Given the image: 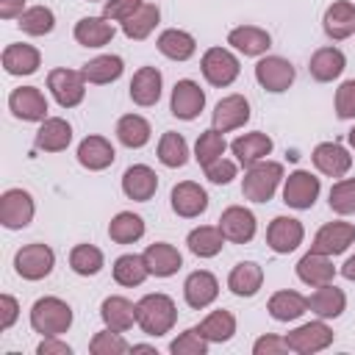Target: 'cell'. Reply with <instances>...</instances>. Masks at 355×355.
I'll list each match as a JSON object with an SVG mask.
<instances>
[{
    "label": "cell",
    "mask_w": 355,
    "mask_h": 355,
    "mask_svg": "<svg viewBox=\"0 0 355 355\" xmlns=\"http://www.w3.org/2000/svg\"><path fill=\"white\" fill-rule=\"evenodd\" d=\"M178 322V308L172 302V297L166 294H144L136 302V324L147 333V336H164L175 327Z\"/></svg>",
    "instance_id": "1"
},
{
    "label": "cell",
    "mask_w": 355,
    "mask_h": 355,
    "mask_svg": "<svg viewBox=\"0 0 355 355\" xmlns=\"http://www.w3.org/2000/svg\"><path fill=\"white\" fill-rule=\"evenodd\" d=\"M280 180H283V164L263 158V161L247 166L244 180H241V194L250 202H269L275 197Z\"/></svg>",
    "instance_id": "2"
},
{
    "label": "cell",
    "mask_w": 355,
    "mask_h": 355,
    "mask_svg": "<svg viewBox=\"0 0 355 355\" xmlns=\"http://www.w3.org/2000/svg\"><path fill=\"white\" fill-rule=\"evenodd\" d=\"M72 324V308L61 297H42L31 308V327L42 336H61Z\"/></svg>",
    "instance_id": "3"
},
{
    "label": "cell",
    "mask_w": 355,
    "mask_h": 355,
    "mask_svg": "<svg viewBox=\"0 0 355 355\" xmlns=\"http://www.w3.org/2000/svg\"><path fill=\"white\" fill-rule=\"evenodd\" d=\"M47 89L53 92L55 103L61 108H75L83 103L86 97V78L83 72L78 69H67V67H58V69H50L47 75Z\"/></svg>",
    "instance_id": "4"
},
{
    "label": "cell",
    "mask_w": 355,
    "mask_h": 355,
    "mask_svg": "<svg viewBox=\"0 0 355 355\" xmlns=\"http://www.w3.org/2000/svg\"><path fill=\"white\" fill-rule=\"evenodd\" d=\"M200 69H202V75H205V80L211 83V86H219V89H225V86H230L236 78H239V58L227 50V47H208L205 53H202V61H200Z\"/></svg>",
    "instance_id": "5"
},
{
    "label": "cell",
    "mask_w": 355,
    "mask_h": 355,
    "mask_svg": "<svg viewBox=\"0 0 355 355\" xmlns=\"http://www.w3.org/2000/svg\"><path fill=\"white\" fill-rule=\"evenodd\" d=\"M53 266H55V252L47 244H39V241L19 247L17 255H14V269L25 280H42L53 272Z\"/></svg>",
    "instance_id": "6"
},
{
    "label": "cell",
    "mask_w": 355,
    "mask_h": 355,
    "mask_svg": "<svg viewBox=\"0 0 355 355\" xmlns=\"http://www.w3.org/2000/svg\"><path fill=\"white\" fill-rule=\"evenodd\" d=\"M33 197L25 189H8L0 197V225L8 230H22L33 219Z\"/></svg>",
    "instance_id": "7"
},
{
    "label": "cell",
    "mask_w": 355,
    "mask_h": 355,
    "mask_svg": "<svg viewBox=\"0 0 355 355\" xmlns=\"http://www.w3.org/2000/svg\"><path fill=\"white\" fill-rule=\"evenodd\" d=\"M322 191V183L316 175H311L308 169H294L288 178H286V186H283V202L288 208H297V211H305L316 202Z\"/></svg>",
    "instance_id": "8"
},
{
    "label": "cell",
    "mask_w": 355,
    "mask_h": 355,
    "mask_svg": "<svg viewBox=\"0 0 355 355\" xmlns=\"http://www.w3.org/2000/svg\"><path fill=\"white\" fill-rule=\"evenodd\" d=\"M288 349L291 352H300V355H313V352H322L333 344V330L319 319V322H305L300 327H294L288 336Z\"/></svg>",
    "instance_id": "9"
},
{
    "label": "cell",
    "mask_w": 355,
    "mask_h": 355,
    "mask_svg": "<svg viewBox=\"0 0 355 355\" xmlns=\"http://www.w3.org/2000/svg\"><path fill=\"white\" fill-rule=\"evenodd\" d=\"M302 239H305V227L294 216H275L269 222V227H266V244L277 255L294 252L302 244Z\"/></svg>",
    "instance_id": "10"
},
{
    "label": "cell",
    "mask_w": 355,
    "mask_h": 355,
    "mask_svg": "<svg viewBox=\"0 0 355 355\" xmlns=\"http://www.w3.org/2000/svg\"><path fill=\"white\" fill-rule=\"evenodd\" d=\"M294 67L291 61H286L283 55H263L258 64H255V80L272 92V94H280L286 92L291 83H294Z\"/></svg>",
    "instance_id": "11"
},
{
    "label": "cell",
    "mask_w": 355,
    "mask_h": 355,
    "mask_svg": "<svg viewBox=\"0 0 355 355\" xmlns=\"http://www.w3.org/2000/svg\"><path fill=\"white\" fill-rule=\"evenodd\" d=\"M8 108L22 122H44L47 119V100L36 86H19L8 94Z\"/></svg>",
    "instance_id": "12"
},
{
    "label": "cell",
    "mask_w": 355,
    "mask_h": 355,
    "mask_svg": "<svg viewBox=\"0 0 355 355\" xmlns=\"http://www.w3.org/2000/svg\"><path fill=\"white\" fill-rule=\"evenodd\" d=\"M255 214L250 211V208H244V205H230V208H225L222 211V216H219V230H222V236L227 239V241H233V244H247V241H252V236H255Z\"/></svg>",
    "instance_id": "13"
},
{
    "label": "cell",
    "mask_w": 355,
    "mask_h": 355,
    "mask_svg": "<svg viewBox=\"0 0 355 355\" xmlns=\"http://www.w3.org/2000/svg\"><path fill=\"white\" fill-rule=\"evenodd\" d=\"M205 108V92L200 89V83L183 78L175 83L172 89V100H169V111L178 119H197L200 111Z\"/></svg>",
    "instance_id": "14"
},
{
    "label": "cell",
    "mask_w": 355,
    "mask_h": 355,
    "mask_svg": "<svg viewBox=\"0 0 355 355\" xmlns=\"http://www.w3.org/2000/svg\"><path fill=\"white\" fill-rule=\"evenodd\" d=\"M352 241H355V225H349V222H327V225H322L316 230L311 250L322 252V255H338Z\"/></svg>",
    "instance_id": "15"
},
{
    "label": "cell",
    "mask_w": 355,
    "mask_h": 355,
    "mask_svg": "<svg viewBox=\"0 0 355 355\" xmlns=\"http://www.w3.org/2000/svg\"><path fill=\"white\" fill-rule=\"evenodd\" d=\"M313 166L327 178H344L352 166V155L338 141H322L313 147Z\"/></svg>",
    "instance_id": "16"
},
{
    "label": "cell",
    "mask_w": 355,
    "mask_h": 355,
    "mask_svg": "<svg viewBox=\"0 0 355 355\" xmlns=\"http://www.w3.org/2000/svg\"><path fill=\"white\" fill-rule=\"evenodd\" d=\"M183 297H186V305H189V308L202 311V308H208V305L219 297V280H216L211 272L197 269V272H191V275L186 277V283H183Z\"/></svg>",
    "instance_id": "17"
},
{
    "label": "cell",
    "mask_w": 355,
    "mask_h": 355,
    "mask_svg": "<svg viewBox=\"0 0 355 355\" xmlns=\"http://www.w3.org/2000/svg\"><path fill=\"white\" fill-rule=\"evenodd\" d=\"M172 211L178 214V216H183V219H194V216H200L205 208H208V194H205V189L200 186V183H194V180H183V183H178L175 189H172Z\"/></svg>",
    "instance_id": "18"
},
{
    "label": "cell",
    "mask_w": 355,
    "mask_h": 355,
    "mask_svg": "<svg viewBox=\"0 0 355 355\" xmlns=\"http://www.w3.org/2000/svg\"><path fill=\"white\" fill-rule=\"evenodd\" d=\"M250 119V103L244 94H227L216 103L214 108V128L219 133H227V130H236L241 128L244 122Z\"/></svg>",
    "instance_id": "19"
},
{
    "label": "cell",
    "mask_w": 355,
    "mask_h": 355,
    "mask_svg": "<svg viewBox=\"0 0 355 355\" xmlns=\"http://www.w3.org/2000/svg\"><path fill=\"white\" fill-rule=\"evenodd\" d=\"M122 191L136 202H147L158 191V175L147 164H133L122 175Z\"/></svg>",
    "instance_id": "20"
},
{
    "label": "cell",
    "mask_w": 355,
    "mask_h": 355,
    "mask_svg": "<svg viewBox=\"0 0 355 355\" xmlns=\"http://www.w3.org/2000/svg\"><path fill=\"white\" fill-rule=\"evenodd\" d=\"M161 86H164V78L155 67H141L133 72V80H130V100L141 108H150L161 100Z\"/></svg>",
    "instance_id": "21"
},
{
    "label": "cell",
    "mask_w": 355,
    "mask_h": 355,
    "mask_svg": "<svg viewBox=\"0 0 355 355\" xmlns=\"http://www.w3.org/2000/svg\"><path fill=\"white\" fill-rule=\"evenodd\" d=\"M322 25H324V33L333 39V42H341L347 36L355 33V6L349 0H336L327 6L324 17H322Z\"/></svg>",
    "instance_id": "22"
},
{
    "label": "cell",
    "mask_w": 355,
    "mask_h": 355,
    "mask_svg": "<svg viewBox=\"0 0 355 355\" xmlns=\"http://www.w3.org/2000/svg\"><path fill=\"white\" fill-rule=\"evenodd\" d=\"M69 141H72V128L61 116H47L39 125L36 139H33L36 150H44V153H61L69 147Z\"/></svg>",
    "instance_id": "23"
},
{
    "label": "cell",
    "mask_w": 355,
    "mask_h": 355,
    "mask_svg": "<svg viewBox=\"0 0 355 355\" xmlns=\"http://www.w3.org/2000/svg\"><path fill=\"white\" fill-rule=\"evenodd\" d=\"M116 153L111 147L108 139L103 136H86L80 144H78V164L86 166L89 172H100V169H108L114 164Z\"/></svg>",
    "instance_id": "24"
},
{
    "label": "cell",
    "mask_w": 355,
    "mask_h": 355,
    "mask_svg": "<svg viewBox=\"0 0 355 355\" xmlns=\"http://www.w3.org/2000/svg\"><path fill=\"white\" fill-rule=\"evenodd\" d=\"M227 44L241 55H263L272 47V36L258 25H239L227 33Z\"/></svg>",
    "instance_id": "25"
},
{
    "label": "cell",
    "mask_w": 355,
    "mask_h": 355,
    "mask_svg": "<svg viewBox=\"0 0 355 355\" xmlns=\"http://www.w3.org/2000/svg\"><path fill=\"white\" fill-rule=\"evenodd\" d=\"M297 277L305 283V286H324V283H333L336 277V266L330 261V255H322V252H305L297 263Z\"/></svg>",
    "instance_id": "26"
},
{
    "label": "cell",
    "mask_w": 355,
    "mask_h": 355,
    "mask_svg": "<svg viewBox=\"0 0 355 355\" xmlns=\"http://www.w3.org/2000/svg\"><path fill=\"white\" fill-rule=\"evenodd\" d=\"M344 67H347V58H344V53H341L338 47H319V50L311 55V61H308V72H311V78L319 80V83L336 80V78L344 72Z\"/></svg>",
    "instance_id": "27"
},
{
    "label": "cell",
    "mask_w": 355,
    "mask_h": 355,
    "mask_svg": "<svg viewBox=\"0 0 355 355\" xmlns=\"http://www.w3.org/2000/svg\"><path fill=\"white\" fill-rule=\"evenodd\" d=\"M230 150H233L236 161L247 169V166H252V164L263 161V158L272 153V139H269L266 133H261V130H252V133L239 136V139L230 144Z\"/></svg>",
    "instance_id": "28"
},
{
    "label": "cell",
    "mask_w": 355,
    "mask_h": 355,
    "mask_svg": "<svg viewBox=\"0 0 355 355\" xmlns=\"http://www.w3.org/2000/svg\"><path fill=\"white\" fill-rule=\"evenodd\" d=\"M100 319L105 322V327L111 330H130L136 324V305L128 300V297H119V294H111L103 300L100 305Z\"/></svg>",
    "instance_id": "29"
},
{
    "label": "cell",
    "mask_w": 355,
    "mask_h": 355,
    "mask_svg": "<svg viewBox=\"0 0 355 355\" xmlns=\"http://www.w3.org/2000/svg\"><path fill=\"white\" fill-rule=\"evenodd\" d=\"M144 263H147L150 275H155V277H169V275H175V272L183 266V258H180V252H178L172 244L155 241V244H150V247L144 250Z\"/></svg>",
    "instance_id": "30"
},
{
    "label": "cell",
    "mask_w": 355,
    "mask_h": 355,
    "mask_svg": "<svg viewBox=\"0 0 355 355\" xmlns=\"http://www.w3.org/2000/svg\"><path fill=\"white\" fill-rule=\"evenodd\" d=\"M261 286H263V269L255 261H241L227 275V288L236 297H252V294H258Z\"/></svg>",
    "instance_id": "31"
},
{
    "label": "cell",
    "mask_w": 355,
    "mask_h": 355,
    "mask_svg": "<svg viewBox=\"0 0 355 355\" xmlns=\"http://www.w3.org/2000/svg\"><path fill=\"white\" fill-rule=\"evenodd\" d=\"M308 308L319 316V319H336L344 313L347 308V297L341 288H336L333 283H324V286H316V291L308 297Z\"/></svg>",
    "instance_id": "32"
},
{
    "label": "cell",
    "mask_w": 355,
    "mask_h": 355,
    "mask_svg": "<svg viewBox=\"0 0 355 355\" xmlns=\"http://www.w3.org/2000/svg\"><path fill=\"white\" fill-rule=\"evenodd\" d=\"M75 42L83 47H103L114 39V25L105 17H83L75 22Z\"/></svg>",
    "instance_id": "33"
},
{
    "label": "cell",
    "mask_w": 355,
    "mask_h": 355,
    "mask_svg": "<svg viewBox=\"0 0 355 355\" xmlns=\"http://www.w3.org/2000/svg\"><path fill=\"white\" fill-rule=\"evenodd\" d=\"M42 64V55L33 44H8L3 50V69L8 75H33Z\"/></svg>",
    "instance_id": "34"
},
{
    "label": "cell",
    "mask_w": 355,
    "mask_h": 355,
    "mask_svg": "<svg viewBox=\"0 0 355 355\" xmlns=\"http://www.w3.org/2000/svg\"><path fill=\"white\" fill-rule=\"evenodd\" d=\"M266 308H269L272 319H277V322H294V319H300L308 311V297H302L300 291L283 288V291H275L269 297V305Z\"/></svg>",
    "instance_id": "35"
},
{
    "label": "cell",
    "mask_w": 355,
    "mask_h": 355,
    "mask_svg": "<svg viewBox=\"0 0 355 355\" xmlns=\"http://www.w3.org/2000/svg\"><path fill=\"white\" fill-rule=\"evenodd\" d=\"M155 44H158L161 55H166V58H172V61H189V58L194 55V50H197L194 36L186 33V31H180V28H166V31H161V36H158Z\"/></svg>",
    "instance_id": "36"
},
{
    "label": "cell",
    "mask_w": 355,
    "mask_h": 355,
    "mask_svg": "<svg viewBox=\"0 0 355 355\" xmlns=\"http://www.w3.org/2000/svg\"><path fill=\"white\" fill-rule=\"evenodd\" d=\"M158 19H161L158 6H155V3H141V6L122 22V33H125L128 39H133V42H141V39H147V36L155 31Z\"/></svg>",
    "instance_id": "37"
},
{
    "label": "cell",
    "mask_w": 355,
    "mask_h": 355,
    "mask_svg": "<svg viewBox=\"0 0 355 355\" xmlns=\"http://www.w3.org/2000/svg\"><path fill=\"white\" fill-rule=\"evenodd\" d=\"M225 236H222V230H219V225L214 227V225H200V227H194L191 233H189V239H186V244H189V250L197 255V258H214V255H219L222 252V247H225Z\"/></svg>",
    "instance_id": "38"
},
{
    "label": "cell",
    "mask_w": 355,
    "mask_h": 355,
    "mask_svg": "<svg viewBox=\"0 0 355 355\" xmlns=\"http://www.w3.org/2000/svg\"><path fill=\"white\" fill-rule=\"evenodd\" d=\"M122 69H125V64H122V58L119 55H97V58H92V61H86L83 64V78H86V83H94V86H103V83H114L119 75H122Z\"/></svg>",
    "instance_id": "39"
},
{
    "label": "cell",
    "mask_w": 355,
    "mask_h": 355,
    "mask_svg": "<svg viewBox=\"0 0 355 355\" xmlns=\"http://www.w3.org/2000/svg\"><path fill=\"white\" fill-rule=\"evenodd\" d=\"M150 136H153V128H150V122L144 116H139V114L119 116V122H116V139L125 147L139 150V147H144L150 141Z\"/></svg>",
    "instance_id": "40"
},
{
    "label": "cell",
    "mask_w": 355,
    "mask_h": 355,
    "mask_svg": "<svg viewBox=\"0 0 355 355\" xmlns=\"http://www.w3.org/2000/svg\"><path fill=\"white\" fill-rule=\"evenodd\" d=\"M147 275H150V269H147V263H144V255L128 252V255H119V258L114 261V280H116L119 286H128V288L141 286V283L147 280Z\"/></svg>",
    "instance_id": "41"
},
{
    "label": "cell",
    "mask_w": 355,
    "mask_h": 355,
    "mask_svg": "<svg viewBox=\"0 0 355 355\" xmlns=\"http://www.w3.org/2000/svg\"><path fill=\"white\" fill-rule=\"evenodd\" d=\"M108 236L116 244H133L144 236V219L133 211H119L108 225Z\"/></svg>",
    "instance_id": "42"
},
{
    "label": "cell",
    "mask_w": 355,
    "mask_h": 355,
    "mask_svg": "<svg viewBox=\"0 0 355 355\" xmlns=\"http://www.w3.org/2000/svg\"><path fill=\"white\" fill-rule=\"evenodd\" d=\"M200 330H202V336L211 341V344H225V341H230L233 338V333H236V316L230 313V311H211L202 322H200Z\"/></svg>",
    "instance_id": "43"
},
{
    "label": "cell",
    "mask_w": 355,
    "mask_h": 355,
    "mask_svg": "<svg viewBox=\"0 0 355 355\" xmlns=\"http://www.w3.org/2000/svg\"><path fill=\"white\" fill-rule=\"evenodd\" d=\"M158 161L164 166H169V169L183 166L189 161V144H186V139L180 133H175V130H166L161 136V141H158Z\"/></svg>",
    "instance_id": "44"
},
{
    "label": "cell",
    "mask_w": 355,
    "mask_h": 355,
    "mask_svg": "<svg viewBox=\"0 0 355 355\" xmlns=\"http://www.w3.org/2000/svg\"><path fill=\"white\" fill-rule=\"evenodd\" d=\"M225 133H219L216 128H208V130H202L200 136H197V144H194V158H197V164L200 166H208V164H214L216 158H222L225 155Z\"/></svg>",
    "instance_id": "45"
},
{
    "label": "cell",
    "mask_w": 355,
    "mask_h": 355,
    "mask_svg": "<svg viewBox=\"0 0 355 355\" xmlns=\"http://www.w3.org/2000/svg\"><path fill=\"white\" fill-rule=\"evenodd\" d=\"M17 19H19L17 25H19L25 33H31V36H44V33H50V31L55 28V14H53L47 6H31V8H25Z\"/></svg>",
    "instance_id": "46"
},
{
    "label": "cell",
    "mask_w": 355,
    "mask_h": 355,
    "mask_svg": "<svg viewBox=\"0 0 355 355\" xmlns=\"http://www.w3.org/2000/svg\"><path fill=\"white\" fill-rule=\"evenodd\" d=\"M69 266L75 275H83V277L97 275L103 269V252L94 244H78L69 252Z\"/></svg>",
    "instance_id": "47"
},
{
    "label": "cell",
    "mask_w": 355,
    "mask_h": 355,
    "mask_svg": "<svg viewBox=\"0 0 355 355\" xmlns=\"http://www.w3.org/2000/svg\"><path fill=\"white\" fill-rule=\"evenodd\" d=\"M128 349H130V344L122 338L119 330H111V327L94 333V338L89 341V352L92 355H122Z\"/></svg>",
    "instance_id": "48"
},
{
    "label": "cell",
    "mask_w": 355,
    "mask_h": 355,
    "mask_svg": "<svg viewBox=\"0 0 355 355\" xmlns=\"http://www.w3.org/2000/svg\"><path fill=\"white\" fill-rule=\"evenodd\" d=\"M208 338L202 336V330H200V324L197 327H189V330H183L172 344H169V352L172 355H205L208 352Z\"/></svg>",
    "instance_id": "49"
},
{
    "label": "cell",
    "mask_w": 355,
    "mask_h": 355,
    "mask_svg": "<svg viewBox=\"0 0 355 355\" xmlns=\"http://www.w3.org/2000/svg\"><path fill=\"white\" fill-rule=\"evenodd\" d=\"M330 208L336 211V214H341V216H347V214H355V178H341V180H336L333 183V189H330Z\"/></svg>",
    "instance_id": "50"
},
{
    "label": "cell",
    "mask_w": 355,
    "mask_h": 355,
    "mask_svg": "<svg viewBox=\"0 0 355 355\" xmlns=\"http://www.w3.org/2000/svg\"><path fill=\"white\" fill-rule=\"evenodd\" d=\"M336 114L338 119H355V78L336 89Z\"/></svg>",
    "instance_id": "51"
},
{
    "label": "cell",
    "mask_w": 355,
    "mask_h": 355,
    "mask_svg": "<svg viewBox=\"0 0 355 355\" xmlns=\"http://www.w3.org/2000/svg\"><path fill=\"white\" fill-rule=\"evenodd\" d=\"M202 169H205V178L211 183H216V186H225V183H230L236 178V161H227V158H216L214 164H208Z\"/></svg>",
    "instance_id": "52"
},
{
    "label": "cell",
    "mask_w": 355,
    "mask_h": 355,
    "mask_svg": "<svg viewBox=\"0 0 355 355\" xmlns=\"http://www.w3.org/2000/svg\"><path fill=\"white\" fill-rule=\"evenodd\" d=\"M144 0H105L103 3V17L105 19H116V22H125Z\"/></svg>",
    "instance_id": "53"
},
{
    "label": "cell",
    "mask_w": 355,
    "mask_h": 355,
    "mask_svg": "<svg viewBox=\"0 0 355 355\" xmlns=\"http://www.w3.org/2000/svg\"><path fill=\"white\" fill-rule=\"evenodd\" d=\"M283 352H291L288 349V341L280 338V336H261L255 344H252V355H283Z\"/></svg>",
    "instance_id": "54"
},
{
    "label": "cell",
    "mask_w": 355,
    "mask_h": 355,
    "mask_svg": "<svg viewBox=\"0 0 355 355\" xmlns=\"http://www.w3.org/2000/svg\"><path fill=\"white\" fill-rule=\"evenodd\" d=\"M19 316V302L11 297V294H3L0 297V330H8Z\"/></svg>",
    "instance_id": "55"
},
{
    "label": "cell",
    "mask_w": 355,
    "mask_h": 355,
    "mask_svg": "<svg viewBox=\"0 0 355 355\" xmlns=\"http://www.w3.org/2000/svg\"><path fill=\"white\" fill-rule=\"evenodd\" d=\"M39 355H72V347L58 341V336H44V341L36 347Z\"/></svg>",
    "instance_id": "56"
},
{
    "label": "cell",
    "mask_w": 355,
    "mask_h": 355,
    "mask_svg": "<svg viewBox=\"0 0 355 355\" xmlns=\"http://www.w3.org/2000/svg\"><path fill=\"white\" fill-rule=\"evenodd\" d=\"M22 8H25V0H0V17H3V19L19 17Z\"/></svg>",
    "instance_id": "57"
},
{
    "label": "cell",
    "mask_w": 355,
    "mask_h": 355,
    "mask_svg": "<svg viewBox=\"0 0 355 355\" xmlns=\"http://www.w3.org/2000/svg\"><path fill=\"white\" fill-rule=\"evenodd\" d=\"M341 275H344L347 280H355V255H349V258L341 263Z\"/></svg>",
    "instance_id": "58"
},
{
    "label": "cell",
    "mask_w": 355,
    "mask_h": 355,
    "mask_svg": "<svg viewBox=\"0 0 355 355\" xmlns=\"http://www.w3.org/2000/svg\"><path fill=\"white\" fill-rule=\"evenodd\" d=\"M130 349L133 352H155V347H150V344H133Z\"/></svg>",
    "instance_id": "59"
},
{
    "label": "cell",
    "mask_w": 355,
    "mask_h": 355,
    "mask_svg": "<svg viewBox=\"0 0 355 355\" xmlns=\"http://www.w3.org/2000/svg\"><path fill=\"white\" fill-rule=\"evenodd\" d=\"M347 141H349V147H352V150H355V125H352V130H349V133H347Z\"/></svg>",
    "instance_id": "60"
},
{
    "label": "cell",
    "mask_w": 355,
    "mask_h": 355,
    "mask_svg": "<svg viewBox=\"0 0 355 355\" xmlns=\"http://www.w3.org/2000/svg\"><path fill=\"white\" fill-rule=\"evenodd\" d=\"M89 3H100V0H89Z\"/></svg>",
    "instance_id": "61"
}]
</instances>
